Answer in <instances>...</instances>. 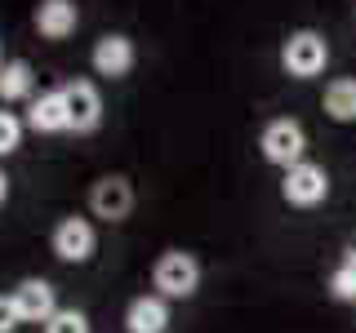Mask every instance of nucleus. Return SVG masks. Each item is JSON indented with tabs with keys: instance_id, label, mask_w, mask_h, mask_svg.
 Segmentation results:
<instances>
[{
	"instance_id": "f257e3e1",
	"label": "nucleus",
	"mask_w": 356,
	"mask_h": 333,
	"mask_svg": "<svg viewBox=\"0 0 356 333\" xmlns=\"http://www.w3.org/2000/svg\"><path fill=\"white\" fill-rule=\"evenodd\" d=\"M325 62H330V44H325L321 31H312V27L294 31V36L285 40V49H281V67L294 76V80H312V76H321Z\"/></svg>"
},
{
	"instance_id": "7ed1b4c3",
	"label": "nucleus",
	"mask_w": 356,
	"mask_h": 333,
	"mask_svg": "<svg viewBox=\"0 0 356 333\" xmlns=\"http://www.w3.org/2000/svg\"><path fill=\"white\" fill-rule=\"evenodd\" d=\"M259 147H263V155H267L272 164H281V169H294V164H303L307 133H303V125H298V120L281 116V120H272V125L263 129Z\"/></svg>"
},
{
	"instance_id": "dca6fc26",
	"label": "nucleus",
	"mask_w": 356,
	"mask_h": 333,
	"mask_svg": "<svg viewBox=\"0 0 356 333\" xmlns=\"http://www.w3.org/2000/svg\"><path fill=\"white\" fill-rule=\"evenodd\" d=\"M18 142H22V120L14 111H0V155L18 151Z\"/></svg>"
},
{
	"instance_id": "9d476101",
	"label": "nucleus",
	"mask_w": 356,
	"mask_h": 333,
	"mask_svg": "<svg viewBox=\"0 0 356 333\" xmlns=\"http://www.w3.org/2000/svg\"><path fill=\"white\" fill-rule=\"evenodd\" d=\"M125 329L129 333H165L170 329V307H165L161 293H143L134 298L125 311Z\"/></svg>"
},
{
	"instance_id": "1a4fd4ad",
	"label": "nucleus",
	"mask_w": 356,
	"mask_h": 333,
	"mask_svg": "<svg viewBox=\"0 0 356 333\" xmlns=\"http://www.w3.org/2000/svg\"><path fill=\"white\" fill-rule=\"evenodd\" d=\"M94 71L107 76V80H120V76L134 71V40L129 36H103L94 44Z\"/></svg>"
},
{
	"instance_id": "9b49d317",
	"label": "nucleus",
	"mask_w": 356,
	"mask_h": 333,
	"mask_svg": "<svg viewBox=\"0 0 356 333\" xmlns=\"http://www.w3.org/2000/svg\"><path fill=\"white\" fill-rule=\"evenodd\" d=\"M76 22H81V14H76L72 0H40L36 5V31L44 40H67L76 31Z\"/></svg>"
},
{
	"instance_id": "aec40b11",
	"label": "nucleus",
	"mask_w": 356,
	"mask_h": 333,
	"mask_svg": "<svg viewBox=\"0 0 356 333\" xmlns=\"http://www.w3.org/2000/svg\"><path fill=\"white\" fill-rule=\"evenodd\" d=\"M348 266H352V271H356V244H352V249H348Z\"/></svg>"
},
{
	"instance_id": "f8f14e48",
	"label": "nucleus",
	"mask_w": 356,
	"mask_h": 333,
	"mask_svg": "<svg viewBox=\"0 0 356 333\" xmlns=\"http://www.w3.org/2000/svg\"><path fill=\"white\" fill-rule=\"evenodd\" d=\"M27 125L36 129V133H63V129H72V120H67V103H63V89H49V94L31 98Z\"/></svg>"
},
{
	"instance_id": "6ab92c4d",
	"label": "nucleus",
	"mask_w": 356,
	"mask_h": 333,
	"mask_svg": "<svg viewBox=\"0 0 356 333\" xmlns=\"http://www.w3.org/2000/svg\"><path fill=\"white\" fill-rule=\"evenodd\" d=\"M5 196H9V178L0 173V205H5Z\"/></svg>"
},
{
	"instance_id": "f3484780",
	"label": "nucleus",
	"mask_w": 356,
	"mask_h": 333,
	"mask_svg": "<svg viewBox=\"0 0 356 333\" xmlns=\"http://www.w3.org/2000/svg\"><path fill=\"white\" fill-rule=\"evenodd\" d=\"M330 293L339 298V302H356V271H352L348 262H343L339 271L330 275Z\"/></svg>"
},
{
	"instance_id": "20e7f679",
	"label": "nucleus",
	"mask_w": 356,
	"mask_h": 333,
	"mask_svg": "<svg viewBox=\"0 0 356 333\" xmlns=\"http://www.w3.org/2000/svg\"><path fill=\"white\" fill-rule=\"evenodd\" d=\"M281 196L289 200L294 209H316L321 200L330 196V173L321 169V164H294V169H285V182H281Z\"/></svg>"
},
{
	"instance_id": "39448f33",
	"label": "nucleus",
	"mask_w": 356,
	"mask_h": 333,
	"mask_svg": "<svg viewBox=\"0 0 356 333\" xmlns=\"http://www.w3.org/2000/svg\"><path fill=\"white\" fill-rule=\"evenodd\" d=\"M63 103H67V120L76 133H94L103 125V98L89 80H67L63 85Z\"/></svg>"
},
{
	"instance_id": "2eb2a0df",
	"label": "nucleus",
	"mask_w": 356,
	"mask_h": 333,
	"mask_svg": "<svg viewBox=\"0 0 356 333\" xmlns=\"http://www.w3.org/2000/svg\"><path fill=\"white\" fill-rule=\"evenodd\" d=\"M44 333H89V320L81 316V311H54Z\"/></svg>"
},
{
	"instance_id": "ddd939ff",
	"label": "nucleus",
	"mask_w": 356,
	"mask_h": 333,
	"mask_svg": "<svg viewBox=\"0 0 356 333\" xmlns=\"http://www.w3.org/2000/svg\"><path fill=\"white\" fill-rule=\"evenodd\" d=\"M321 107H325V116L339 120V125H356V76H339V80H330Z\"/></svg>"
},
{
	"instance_id": "a211bd4d",
	"label": "nucleus",
	"mask_w": 356,
	"mask_h": 333,
	"mask_svg": "<svg viewBox=\"0 0 356 333\" xmlns=\"http://www.w3.org/2000/svg\"><path fill=\"white\" fill-rule=\"evenodd\" d=\"M14 325H18V316H14V302H9V298L0 293V333H9Z\"/></svg>"
},
{
	"instance_id": "4468645a",
	"label": "nucleus",
	"mask_w": 356,
	"mask_h": 333,
	"mask_svg": "<svg viewBox=\"0 0 356 333\" xmlns=\"http://www.w3.org/2000/svg\"><path fill=\"white\" fill-rule=\"evenodd\" d=\"M31 85H36V76H31V67L14 58V62H0V103H18V98H31Z\"/></svg>"
},
{
	"instance_id": "0eeeda50",
	"label": "nucleus",
	"mask_w": 356,
	"mask_h": 333,
	"mask_svg": "<svg viewBox=\"0 0 356 333\" xmlns=\"http://www.w3.org/2000/svg\"><path fill=\"white\" fill-rule=\"evenodd\" d=\"M9 302H14V316L31 320V325H49V316L58 311L54 307V284L49 280H22L14 293H9Z\"/></svg>"
},
{
	"instance_id": "423d86ee",
	"label": "nucleus",
	"mask_w": 356,
	"mask_h": 333,
	"mask_svg": "<svg viewBox=\"0 0 356 333\" xmlns=\"http://www.w3.org/2000/svg\"><path fill=\"white\" fill-rule=\"evenodd\" d=\"M89 209H94L98 218H107V222L129 218V209H134V187H129V178H120V173L98 178L94 191H89Z\"/></svg>"
},
{
	"instance_id": "6e6552de",
	"label": "nucleus",
	"mask_w": 356,
	"mask_h": 333,
	"mask_svg": "<svg viewBox=\"0 0 356 333\" xmlns=\"http://www.w3.org/2000/svg\"><path fill=\"white\" fill-rule=\"evenodd\" d=\"M94 227H89L85 218H63L58 227H54V253H58L63 262H85V258H94Z\"/></svg>"
},
{
	"instance_id": "f03ea898",
	"label": "nucleus",
	"mask_w": 356,
	"mask_h": 333,
	"mask_svg": "<svg viewBox=\"0 0 356 333\" xmlns=\"http://www.w3.org/2000/svg\"><path fill=\"white\" fill-rule=\"evenodd\" d=\"M152 284L161 289V298H192L200 289V262L183 249L161 253L152 266Z\"/></svg>"
}]
</instances>
